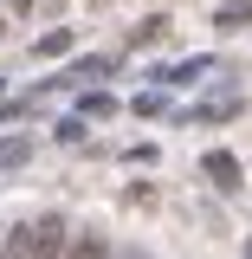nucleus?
Wrapping results in <instances>:
<instances>
[{
	"label": "nucleus",
	"mask_w": 252,
	"mask_h": 259,
	"mask_svg": "<svg viewBox=\"0 0 252 259\" xmlns=\"http://www.w3.org/2000/svg\"><path fill=\"white\" fill-rule=\"evenodd\" d=\"M7 253H13V259H59V253H65V221H59V214H39L32 227L13 233Z\"/></svg>",
	"instance_id": "1"
},
{
	"label": "nucleus",
	"mask_w": 252,
	"mask_h": 259,
	"mask_svg": "<svg viewBox=\"0 0 252 259\" xmlns=\"http://www.w3.org/2000/svg\"><path fill=\"white\" fill-rule=\"evenodd\" d=\"M207 175H214L220 188H239V162L226 156V149H214V156H207Z\"/></svg>",
	"instance_id": "2"
},
{
	"label": "nucleus",
	"mask_w": 252,
	"mask_h": 259,
	"mask_svg": "<svg viewBox=\"0 0 252 259\" xmlns=\"http://www.w3.org/2000/svg\"><path fill=\"white\" fill-rule=\"evenodd\" d=\"M59 52H71V32H45V39H39V59H59Z\"/></svg>",
	"instance_id": "3"
},
{
	"label": "nucleus",
	"mask_w": 252,
	"mask_h": 259,
	"mask_svg": "<svg viewBox=\"0 0 252 259\" xmlns=\"http://www.w3.org/2000/svg\"><path fill=\"white\" fill-rule=\"evenodd\" d=\"M220 26H226V32H239V26H252V7H220Z\"/></svg>",
	"instance_id": "4"
},
{
	"label": "nucleus",
	"mask_w": 252,
	"mask_h": 259,
	"mask_svg": "<svg viewBox=\"0 0 252 259\" xmlns=\"http://www.w3.org/2000/svg\"><path fill=\"white\" fill-rule=\"evenodd\" d=\"M71 259H110L104 240H71Z\"/></svg>",
	"instance_id": "5"
},
{
	"label": "nucleus",
	"mask_w": 252,
	"mask_h": 259,
	"mask_svg": "<svg viewBox=\"0 0 252 259\" xmlns=\"http://www.w3.org/2000/svg\"><path fill=\"white\" fill-rule=\"evenodd\" d=\"M26 156V136H7V143H0V162H20Z\"/></svg>",
	"instance_id": "6"
},
{
	"label": "nucleus",
	"mask_w": 252,
	"mask_h": 259,
	"mask_svg": "<svg viewBox=\"0 0 252 259\" xmlns=\"http://www.w3.org/2000/svg\"><path fill=\"white\" fill-rule=\"evenodd\" d=\"M0 259H7V253H0Z\"/></svg>",
	"instance_id": "7"
}]
</instances>
